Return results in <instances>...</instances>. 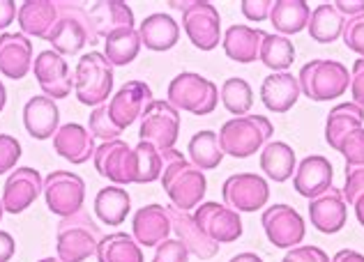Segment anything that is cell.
<instances>
[{
    "instance_id": "41",
    "label": "cell",
    "mask_w": 364,
    "mask_h": 262,
    "mask_svg": "<svg viewBox=\"0 0 364 262\" xmlns=\"http://www.w3.org/2000/svg\"><path fill=\"white\" fill-rule=\"evenodd\" d=\"M88 131L92 138H100L102 143H109V141H118L122 136V129L116 127V122L111 120V113H109V104L97 106V109L90 111V118H88Z\"/></svg>"
},
{
    "instance_id": "5",
    "label": "cell",
    "mask_w": 364,
    "mask_h": 262,
    "mask_svg": "<svg viewBox=\"0 0 364 262\" xmlns=\"http://www.w3.org/2000/svg\"><path fill=\"white\" fill-rule=\"evenodd\" d=\"M300 90L311 102H330L339 99L350 87V72L339 60H323L316 58L300 70Z\"/></svg>"
},
{
    "instance_id": "25",
    "label": "cell",
    "mask_w": 364,
    "mask_h": 262,
    "mask_svg": "<svg viewBox=\"0 0 364 262\" xmlns=\"http://www.w3.org/2000/svg\"><path fill=\"white\" fill-rule=\"evenodd\" d=\"M16 21L26 37L46 40L58 21V3L55 0H26L18 5Z\"/></svg>"
},
{
    "instance_id": "40",
    "label": "cell",
    "mask_w": 364,
    "mask_h": 262,
    "mask_svg": "<svg viewBox=\"0 0 364 262\" xmlns=\"http://www.w3.org/2000/svg\"><path fill=\"white\" fill-rule=\"evenodd\" d=\"M219 102L224 104V109L231 115L242 118V115H249L254 106V90L240 76H231L219 87Z\"/></svg>"
},
{
    "instance_id": "20",
    "label": "cell",
    "mask_w": 364,
    "mask_h": 262,
    "mask_svg": "<svg viewBox=\"0 0 364 262\" xmlns=\"http://www.w3.org/2000/svg\"><path fill=\"white\" fill-rule=\"evenodd\" d=\"M164 191L173 207H178L182 212L196 209L200 202H203L205 191H208L205 173L198 170L196 166H191V163H187L178 175H173V180L166 184Z\"/></svg>"
},
{
    "instance_id": "15",
    "label": "cell",
    "mask_w": 364,
    "mask_h": 262,
    "mask_svg": "<svg viewBox=\"0 0 364 262\" xmlns=\"http://www.w3.org/2000/svg\"><path fill=\"white\" fill-rule=\"evenodd\" d=\"M152 102H155L152 87L146 81H127L109 99L111 120L116 122V127L124 131L136 120H141V115L146 113V109Z\"/></svg>"
},
{
    "instance_id": "52",
    "label": "cell",
    "mask_w": 364,
    "mask_h": 262,
    "mask_svg": "<svg viewBox=\"0 0 364 262\" xmlns=\"http://www.w3.org/2000/svg\"><path fill=\"white\" fill-rule=\"evenodd\" d=\"M16 12L18 7L14 0H0V31H7V26H12Z\"/></svg>"
},
{
    "instance_id": "9",
    "label": "cell",
    "mask_w": 364,
    "mask_h": 262,
    "mask_svg": "<svg viewBox=\"0 0 364 262\" xmlns=\"http://www.w3.org/2000/svg\"><path fill=\"white\" fill-rule=\"evenodd\" d=\"M180 136V111L171 106L166 99H155L146 113L141 115L139 138L152 143L157 150L176 148Z\"/></svg>"
},
{
    "instance_id": "50",
    "label": "cell",
    "mask_w": 364,
    "mask_h": 262,
    "mask_svg": "<svg viewBox=\"0 0 364 262\" xmlns=\"http://www.w3.org/2000/svg\"><path fill=\"white\" fill-rule=\"evenodd\" d=\"M350 94L353 104L364 109V58H358L350 67Z\"/></svg>"
},
{
    "instance_id": "42",
    "label": "cell",
    "mask_w": 364,
    "mask_h": 262,
    "mask_svg": "<svg viewBox=\"0 0 364 262\" xmlns=\"http://www.w3.org/2000/svg\"><path fill=\"white\" fill-rule=\"evenodd\" d=\"M337 152L343 154L346 166H362L364 163V127L353 129L350 133L343 136Z\"/></svg>"
},
{
    "instance_id": "58",
    "label": "cell",
    "mask_w": 364,
    "mask_h": 262,
    "mask_svg": "<svg viewBox=\"0 0 364 262\" xmlns=\"http://www.w3.org/2000/svg\"><path fill=\"white\" fill-rule=\"evenodd\" d=\"M37 262H63L60 258H42V260H37Z\"/></svg>"
},
{
    "instance_id": "37",
    "label": "cell",
    "mask_w": 364,
    "mask_h": 262,
    "mask_svg": "<svg viewBox=\"0 0 364 262\" xmlns=\"http://www.w3.org/2000/svg\"><path fill=\"white\" fill-rule=\"evenodd\" d=\"M95 258L97 262H143V249L132 235L118 230L102 237Z\"/></svg>"
},
{
    "instance_id": "22",
    "label": "cell",
    "mask_w": 364,
    "mask_h": 262,
    "mask_svg": "<svg viewBox=\"0 0 364 262\" xmlns=\"http://www.w3.org/2000/svg\"><path fill=\"white\" fill-rule=\"evenodd\" d=\"M332 180L334 168L330 159L321 157V154H311L298 163V170L293 175V187L302 198L314 200L332 187Z\"/></svg>"
},
{
    "instance_id": "8",
    "label": "cell",
    "mask_w": 364,
    "mask_h": 262,
    "mask_svg": "<svg viewBox=\"0 0 364 262\" xmlns=\"http://www.w3.org/2000/svg\"><path fill=\"white\" fill-rule=\"evenodd\" d=\"M44 200L51 214L67 219L83 209L85 182L81 175L70 170H53L44 178Z\"/></svg>"
},
{
    "instance_id": "53",
    "label": "cell",
    "mask_w": 364,
    "mask_h": 262,
    "mask_svg": "<svg viewBox=\"0 0 364 262\" xmlns=\"http://www.w3.org/2000/svg\"><path fill=\"white\" fill-rule=\"evenodd\" d=\"M16 253V241L7 230H0V262H9Z\"/></svg>"
},
{
    "instance_id": "46",
    "label": "cell",
    "mask_w": 364,
    "mask_h": 262,
    "mask_svg": "<svg viewBox=\"0 0 364 262\" xmlns=\"http://www.w3.org/2000/svg\"><path fill=\"white\" fill-rule=\"evenodd\" d=\"M187 159H185V154L178 152L176 148H171V150H161V187H166V184L173 180V175H178L182 168L187 166Z\"/></svg>"
},
{
    "instance_id": "26",
    "label": "cell",
    "mask_w": 364,
    "mask_h": 262,
    "mask_svg": "<svg viewBox=\"0 0 364 262\" xmlns=\"http://www.w3.org/2000/svg\"><path fill=\"white\" fill-rule=\"evenodd\" d=\"M265 35L267 33H263L261 28L235 23L224 33L222 48L233 62H240V65L256 62L258 55H261V46H263Z\"/></svg>"
},
{
    "instance_id": "21",
    "label": "cell",
    "mask_w": 364,
    "mask_h": 262,
    "mask_svg": "<svg viewBox=\"0 0 364 262\" xmlns=\"http://www.w3.org/2000/svg\"><path fill=\"white\" fill-rule=\"evenodd\" d=\"M33 72V44L23 33L0 35V74L21 81Z\"/></svg>"
},
{
    "instance_id": "18",
    "label": "cell",
    "mask_w": 364,
    "mask_h": 262,
    "mask_svg": "<svg viewBox=\"0 0 364 262\" xmlns=\"http://www.w3.org/2000/svg\"><path fill=\"white\" fill-rule=\"evenodd\" d=\"M171 232H173V228H171V219L164 205L150 202V205H143L141 209L134 212L132 237L139 241V246L155 249L164 239H168Z\"/></svg>"
},
{
    "instance_id": "49",
    "label": "cell",
    "mask_w": 364,
    "mask_h": 262,
    "mask_svg": "<svg viewBox=\"0 0 364 262\" xmlns=\"http://www.w3.org/2000/svg\"><path fill=\"white\" fill-rule=\"evenodd\" d=\"M272 3H274V0H242L240 9H242V14L249 18V21L261 23V21H265V18H270Z\"/></svg>"
},
{
    "instance_id": "27",
    "label": "cell",
    "mask_w": 364,
    "mask_h": 262,
    "mask_svg": "<svg viewBox=\"0 0 364 262\" xmlns=\"http://www.w3.org/2000/svg\"><path fill=\"white\" fill-rule=\"evenodd\" d=\"M300 81L298 76H293L289 72L270 74L261 83V99L265 104L267 111L272 113H289L300 99Z\"/></svg>"
},
{
    "instance_id": "33",
    "label": "cell",
    "mask_w": 364,
    "mask_h": 262,
    "mask_svg": "<svg viewBox=\"0 0 364 262\" xmlns=\"http://www.w3.org/2000/svg\"><path fill=\"white\" fill-rule=\"evenodd\" d=\"M360 127H364V109L353 102H341L328 113V120H325V143L337 150L343 136Z\"/></svg>"
},
{
    "instance_id": "57",
    "label": "cell",
    "mask_w": 364,
    "mask_h": 262,
    "mask_svg": "<svg viewBox=\"0 0 364 262\" xmlns=\"http://www.w3.org/2000/svg\"><path fill=\"white\" fill-rule=\"evenodd\" d=\"M5 104H7V87H5L3 81H0V113H3Z\"/></svg>"
},
{
    "instance_id": "3",
    "label": "cell",
    "mask_w": 364,
    "mask_h": 262,
    "mask_svg": "<svg viewBox=\"0 0 364 262\" xmlns=\"http://www.w3.org/2000/svg\"><path fill=\"white\" fill-rule=\"evenodd\" d=\"M274 133L272 122L263 115H242V118H231L219 129V145L224 154L233 159H247L263 150L265 143H270Z\"/></svg>"
},
{
    "instance_id": "6",
    "label": "cell",
    "mask_w": 364,
    "mask_h": 262,
    "mask_svg": "<svg viewBox=\"0 0 364 262\" xmlns=\"http://www.w3.org/2000/svg\"><path fill=\"white\" fill-rule=\"evenodd\" d=\"M166 102L171 106H176L178 111L203 118V115H210L217 109L219 87L196 72H182L173 76V81L168 83Z\"/></svg>"
},
{
    "instance_id": "56",
    "label": "cell",
    "mask_w": 364,
    "mask_h": 262,
    "mask_svg": "<svg viewBox=\"0 0 364 262\" xmlns=\"http://www.w3.org/2000/svg\"><path fill=\"white\" fill-rule=\"evenodd\" d=\"M353 209H355V217L360 221V226L364 228V196H360L355 202H353Z\"/></svg>"
},
{
    "instance_id": "29",
    "label": "cell",
    "mask_w": 364,
    "mask_h": 262,
    "mask_svg": "<svg viewBox=\"0 0 364 262\" xmlns=\"http://www.w3.org/2000/svg\"><path fill=\"white\" fill-rule=\"evenodd\" d=\"M88 16L100 40L116 31L134 28V12L124 0H100V3H92L88 7Z\"/></svg>"
},
{
    "instance_id": "45",
    "label": "cell",
    "mask_w": 364,
    "mask_h": 262,
    "mask_svg": "<svg viewBox=\"0 0 364 262\" xmlns=\"http://www.w3.org/2000/svg\"><path fill=\"white\" fill-rule=\"evenodd\" d=\"M343 200L353 205L360 196H364V163L362 166H346V184H343Z\"/></svg>"
},
{
    "instance_id": "36",
    "label": "cell",
    "mask_w": 364,
    "mask_h": 262,
    "mask_svg": "<svg viewBox=\"0 0 364 262\" xmlns=\"http://www.w3.org/2000/svg\"><path fill=\"white\" fill-rule=\"evenodd\" d=\"M141 46L143 44L136 28H124V31H116L104 37V58L113 67H127L139 58Z\"/></svg>"
},
{
    "instance_id": "10",
    "label": "cell",
    "mask_w": 364,
    "mask_h": 262,
    "mask_svg": "<svg viewBox=\"0 0 364 262\" xmlns=\"http://www.w3.org/2000/svg\"><path fill=\"white\" fill-rule=\"evenodd\" d=\"M261 223L267 241L277 249L291 251L295 246H300L306 235L302 214L295 207L286 205V202H274V205L263 209Z\"/></svg>"
},
{
    "instance_id": "31",
    "label": "cell",
    "mask_w": 364,
    "mask_h": 262,
    "mask_svg": "<svg viewBox=\"0 0 364 262\" xmlns=\"http://www.w3.org/2000/svg\"><path fill=\"white\" fill-rule=\"evenodd\" d=\"M261 170L272 182H286L291 180L298 170V157L295 150L284 141H270L261 150Z\"/></svg>"
},
{
    "instance_id": "2",
    "label": "cell",
    "mask_w": 364,
    "mask_h": 262,
    "mask_svg": "<svg viewBox=\"0 0 364 262\" xmlns=\"http://www.w3.org/2000/svg\"><path fill=\"white\" fill-rule=\"evenodd\" d=\"M46 42L53 46L55 53L76 55L83 46L100 42L97 33L90 23L88 9L79 3H58V21H55Z\"/></svg>"
},
{
    "instance_id": "1",
    "label": "cell",
    "mask_w": 364,
    "mask_h": 262,
    "mask_svg": "<svg viewBox=\"0 0 364 262\" xmlns=\"http://www.w3.org/2000/svg\"><path fill=\"white\" fill-rule=\"evenodd\" d=\"M102 228L88 212L81 209L76 214L60 219L55 230V253L63 262H85L97 253L102 241Z\"/></svg>"
},
{
    "instance_id": "54",
    "label": "cell",
    "mask_w": 364,
    "mask_h": 262,
    "mask_svg": "<svg viewBox=\"0 0 364 262\" xmlns=\"http://www.w3.org/2000/svg\"><path fill=\"white\" fill-rule=\"evenodd\" d=\"M330 262H364V253L353 251V249H341L334 253V258Z\"/></svg>"
},
{
    "instance_id": "23",
    "label": "cell",
    "mask_w": 364,
    "mask_h": 262,
    "mask_svg": "<svg viewBox=\"0 0 364 262\" xmlns=\"http://www.w3.org/2000/svg\"><path fill=\"white\" fill-rule=\"evenodd\" d=\"M23 127L35 141H49L60 129L58 104L44 94H35L23 106Z\"/></svg>"
},
{
    "instance_id": "55",
    "label": "cell",
    "mask_w": 364,
    "mask_h": 262,
    "mask_svg": "<svg viewBox=\"0 0 364 262\" xmlns=\"http://www.w3.org/2000/svg\"><path fill=\"white\" fill-rule=\"evenodd\" d=\"M228 262H263V258H261V256H256V253H252V251H245V253L233 256Z\"/></svg>"
},
{
    "instance_id": "47",
    "label": "cell",
    "mask_w": 364,
    "mask_h": 262,
    "mask_svg": "<svg viewBox=\"0 0 364 262\" xmlns=\"http://www.w3.org/2000/svg\"><path fill=\"white\" fill-rule=\"evenodd\" d=\"M343 44H346L350 51H355L360 58H364V14L348 18L346 26H343Z\"/></svg>"
},
{
    "instance_id": "19",
    "label": "cell",
    "mask_w": 364,
    "mask_h": 262,
    "mask_svg": "<svg viewBox=\"0 0 364 262\" xmlns=\"http://www.w3.org/2000/svg\"><path fill=\"white\" fill-rule=\"evenodd\" d=\"M166 212L171 219V228L176 232V239L187 246L189 256H196L198 260H210L219 253V244H215V241L198 228V223L194 221L191 212H182L173 205H166Z\"/></svg>"
},
{
    "instance_id": "34",
    "label": "cell",
    "mask_w": 364,
    "mask_h": 262,
    "mask_svg": "<svg viewBox=\"0 0 364 262\" xmlns=\"http://www.w3.org/2000/svg\"><path fill=\"white\" fill-rule=\"evenodd\" d=\"M187 154H189V163L196 166L198 170H215L219 168V163L226 157L222 145H219V133L203 129V131H196L194 136L189 138L187 145Z\"/></svg>"
},
{
    "instance_id": "13",
    "label": "cell",
    "mask_w": 364,
    "mask_h": 262,
    "mask_svg": "<svg viewBox=\"0 0 364 262\" xmlns=\"http://www.w3.org/2000/svg\"><path fill=\"white\" fill-rule=\"evenodd\" d=\"M194 221L215 244H233L245 232L240 214L219 202H200L194 209Z\"/></svg>"
},
{
    "instance_id": "39",
    "label": "cell",
    "mask_w": 364,
    "mask_h": 262,
    "mask_svg": "<svg viewBox=\"0 0 364 262\" xmlns=\"http://www.w3.org/2000/svg\"><path fill=\"white\" fill-rule=\"evenodd\" d=\"M134 157V184H152L161 178V150L152 143L139 141L132 148Z\"/></svg>"
},
{
    "instance_id": "16",
    "label": "cell",
    "mask_w": 364,
    "mask_h": 262,
    "mask_svg": "<svg viewBox=\"0 0 364 262\" xmlns=\"http://www.w3.org/2000/svg\"><path fill=\"white\" fill-rule=\"evenodd\" d=\"M92 161H95V170L102 178L116 184V187L134 184V157H132V148L124 141L118 138L97 145Z\"/></svg>"
},
{
    "instance_id": "28",
    "label": "cell",
    "mask_w": 364,
    "mask_h": 262,
    "mask_svg": "<svg viewBox=\"0 0 364 262\" xmlns=\"http://www.w3.org/2000/svg\"><path fill=\"white\" fill-rule=\"evenodd\" d=\"M141 44L148 48V51H157L164 53L171 51L178 40H180V26L171 14L164 12H155L143 18V23L136 28Z\"/></svg>"
},
{
    "instance_id": "59",
    "label": "cell",
    "mask_w": 364,
    "mask_h": 262,
    "mask_svg": "<svg viewBox=\"0 0 364 262\" xmlns=\"http://www.w3.org/2000/svg\"><path fill=\"white\" fill-rule=\"evenodd\" d=\"M3 214H5V207H3V200H0V221H3Z\"/></svg>"
},
{
    "instance_id": "7",
    "label": "cell",
    "mask_w": 364,
    "mask_h": 262,
    "mask_svg": "<svg viewBox=\"0 0 364 262\" xmlns=\"http://www.w3.org/2000/svg\"><path fill=\"white\" fill-rule=\"evenodd\" d=\"M182 12V28L198 51H215L222 44V16L213 3L191 0V3H171Z\"/></svg>"
},
{
    "instance_id": "38",
    "label": "cell",
    "mask_w": 364,
    "mask_h": 262,
    "mask_svg": "<svg viewBox=\"0 0 364 262\" xmlns=\"http://www.w3.org/2000/svg\"><path fill=\"white\" fill-rule=\"evenodd\" d=\"M258 60H261L267 70H272V74L289 72V67L295 62V46L289 37H284V35H277V33L265 35Z\"/></svg>"
},
{
    "instance_id": "51",
    "label": "cell",
    "mask_w": 364,
    "mask_h": 262,
    "mask_svg": "<svg viewBox=\"0 0 364 262\" xmlns=\"http://www.w3.org/2000/svg\"><path fill=\"white\" fill-rule=\"evenodd\" d=\"M337 7V12L343 16V18H355V16H362L364 14V0H337V3H332Z\"/></svg>"
},
{
    "instance_id": "14",
    "label": "cell",
    "mask_w": 364,
    "mask_h": 262,
    "mask_svg": "<svg viewBox=\"0 0 364 262\" xmlns=\"http://www.w3.org/2000/svg\"><path fill=\"white\" fill-rule=\"evenodd\" d=\"M44 193V178L31 166H16L7 175L3 187V207L9 214H23L33 202Z\"/></svg>"
},
{
    "instance_id": "43",
    "label": "cell",
    "mask_w": 364,
    "mask_h": 262,
    "mask_svg": "<svg viewBox=\"0 0 364 262\" xmlns=\"http://www.w3.org/2000/svg\"><path fill=\"white\" fill-rule=\"evenodd\" d=\"M18 159H21V143L16 141V136L0 133V175L12 173Z\"/></svg>"
},
{
    "instance_id": "24",
    "label": "cell",
    "mask_w": 364,
    "mask_h": 262,
    "mask_svg": "<svg viewBox=\"0 0 364 262\" xmlns=\"http://www.w3.org/2000/svg\"><path fill=\"white\" fill-rule=\"evenodd\" d=\"M53 150L65 161L74 163V166H81V163L95 157L97 145H95V138L90 136L88 127H83L79 122H67L60 124L58 133L53 136Z\"/></svg>"
},
{
    "instance_id": "4",
    "label": "cell",
    "mask_w": 364,
    "mask_h": 262,
    "mask_svg": "<svg viewBox=\"0 0 364 262\" xmlns=\"http://www.w3.org/2000/svg\"><path fill=\"white\" fill-rule=\"evenodd\" d=\"M113 92V65L100 51L83 53L74 67V94L83 106H104Z\"/></svg>"
},
{
    "instance_id": "32",
    "label": "cell",
    "mask_w": 364,
    "mask_h": 262,
    "mask_svg": "<svg viewBox=\"0 0 364 262\" xmlns=\"http://www.w3.org/2000/svg\"><path fill=\"white\" fill-rule=\"evenodd\" d=\"M311 7L306 0H274L270 21L274 26L277 35H298L309 26Z\"/></svg>"
},
{
    "instance_id": "12",
    "label": "cell",
    "mask_w": 364,
    "mask_h": 262,
    "mask_svg": "<svg viewBox=\"0 0 364 262\" xmlns=\"http://www.w3.org/2000/svg\"><path fill=\"white\" fill-rule=\"evenodd\" d=\"M33 74L37 83H40L44 97L49 99H65L70 97L74 90V74L70 72V65L67 60L55 53L53 48H46V51L37 53L33 60Z\"/></svg>"
},
{
    "instance_id": "35",
    "label": "cell",
    "mask_w": 364,
    "mask_h": 262,
    "mask_svg": "<svg viewBox=\"0 0 364 262\" xmlns=\"http://www.w3.org/2000/svg\"><path fill=\"white\" fill-rule=\"evenodd\" d=\"M343 26H346V18L337 12V7L332 3H321L318 7H314L306 31H309L314 42L332 44L343 35Z\"/></svg>"
},
{
    "instance_id": "48",
    "label": "cell",
    "mask_w": 364,
    "mask_h": 262,
    "mask_svg": "<svg viewBox=\"0 0 364 262\" xmlns=\"http://www.w3.org/2000/svg\"><path fill=\"white\" fill-rule=\"evenodd\" d=\"M282 262H330V256L318 246H295Z\"/></svg>"
},
{
    "instance_id": "30",
    "label": "cell",
    "mask_w": 364,
    "mask_h": 262,
    "mask_svg": "<svg viewBox=\"0 0 364 262\" xmlns=\"http://www.w3.org/2000/svg\"><path fill=\"white\" fill-rule=\"evenodd\" d=\"M132 212V198L129 191L124 187H104L97 191L95 196V217H97L104 226L109 228H118L124 223V219L129 217Z\"/></svg>"
},
{
    "instance_id": "44",
    "label": "cell",
    "mask_w": 364,
    "mask_h": 262,
    "mask_svg": "<svg viewBox=\"0 0 364 262\" xmlns=\"http://www.w3.org/2000/svg\"><path fill=\"white\" fill-rule=\"evenodd\" d=\"M189 260V251L187 246L178 239H164L159 246H155V256L152 262H187Z\"/></svg>"
},
{
    "instance_id": "17",
    "label": "cell",
    "mask_w": 364,
    "mask_h": 262,
    "mask_svg": "<svg viewBox=\"0 0 364 262\" xmlns=\"http://www.w3.org/2000/svg\"><path fill=\"white\" fill-rule=\"evenodd\" d=\"M309 221L323 235H337L348 221V205L337 187H330L318 198L309 200Z\"/></svg>"
},
{
    "instance_id": "11",
    "label": "cell",
    "mask_w": 364,
    "mask_h": 262,
    "mask_svg": "<svg viewBox=\"0 0 364 262\" xmlns=\"http://www.w3.org/2000/svg\"><path fill=\"white\" fill-rule=\"evenodd\" d=\"M224 205L233 212H256L263 209L270 200V184L263 175L256 173H235L222 184Z\"/></svg>"
}]
</instances>
